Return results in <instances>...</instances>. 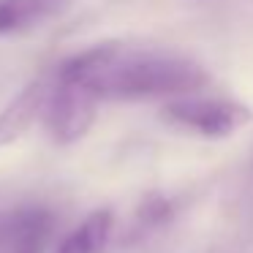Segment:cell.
Listing matches in <instances>:
<instances>
[{
    "label": "cell",
    "instance_id": "6da1fadb",
    "mask_svg": "<svg viewBox=\"0 0 253 253\" xmlns=\"http://www.w3.org/2000/svg\"><path fill=\"white\" fill-rule=\"evenodd\" d=\"M57 74L82 84L98 101H158L199 93L210 74L199 60L169 49L95 44L66 57Z\"/></svg>",
    "mask_w": 253,
    "mask_h": 253
},
{
    "label": "cell",
    "instance_id": "7a4b0ae2",
    "mask_svg": "<svg viewBox=\"0 0 253 253\" xmlns=\"http://www.w3.org/2000/svg\"><path fill=\"white\" fill-rule=\"evenodd\" d=\"M251 109L223 95H180L164 106V120L202 139H229L251 123Z\"/></svg>",
    "mask_w": 253,
    "mask_h": 253
},
{
    "label": "cell",
    "instance_id": "3957f363",
    "mask_svg": "<svg viewBox=\"0 0 253 253\" xmlns=\"http://www.w3.org/2000/svg\"><path fill=\"white\" fill-rule=\"evenodd\" d=\"M98 104L101 101L90 90L55 74V79H49V93L41 117L46 120V131L57 144H74L90 131Z\"/></svg>",
    "mask_w": 253,
    "mask_h": 253
},
{
    "label": "cell",
    "instance_id": "277c9868",
    "mask_svg": "<svg viewBox=\"0 0 253 253\" xmlns=\"http://www.w3.org/2000/svg\"><path fill=\"white\" fill-rule=\"evenodd\" d=\"M49 93V79L39 77L28 82L3 109H0V147H8L17 139H22L30 131L36 120L41 117Z\"/></svg>",
    "mask_w": 253,
    "mask_h": 253
},
{
    "label": "cell",
    "instance_id": "5b68a950",
    "mask_svg": "<svg viewBox=\"0 0 253 253\" xmlns=\"http://www.w3.org/2000/svg\"><path fill=\"white\" fill-rule=\"evenodd\" d=\"M52 215L44 207L0 210V251L36 245L44 248L52 231Z\"/></svg>",
    "mask_w": 253,
    "mask_h": 253
},
{
    "label": "cell",
    "instance_id": "8992f818",
    "mask_svg": "<svg viewBox=\"0 0 253 253\" xmlns=\"http://www.w3.org/2000/svg\"><path fill=\"white\" fill-rule=\"evenodd\" d=\"M77 0H0V36L33 30L60 17Z\"/></svg>",
    "mask_w": 253,
    "mask_h": 253
},
{
    "label": "cell",
    "instance_id": "52a82bcc",
    "mask_svg": "<svg viewBox=\"0 0 253 253\" xmlns=\"http://www.w3.org/2000/svg\"><path fill=\"white\" fill-rule=\"evenodd\" d=\"M112 237V212L109 210H95L90 212L66 240L57 245L55 253H106Z\"/></svg>",
    "mask_w": 253,
    "mask_h": 253
},
{
    "label": "cell",
    "instance_id": "ba28073f",
    "mask_svg": "<svg viewBox=\"0 0 253 253\" xmlns=\"http://www.w3.org/2000/svg\"><path fill=\"white\" fill-rule=\"evenodd\" d=\"M44 248H36V245H25V248H6V251L0 253H41Z\"/></svg>",
    "mask_w": 253,
    "mask_h": 253
}]
</instances>
